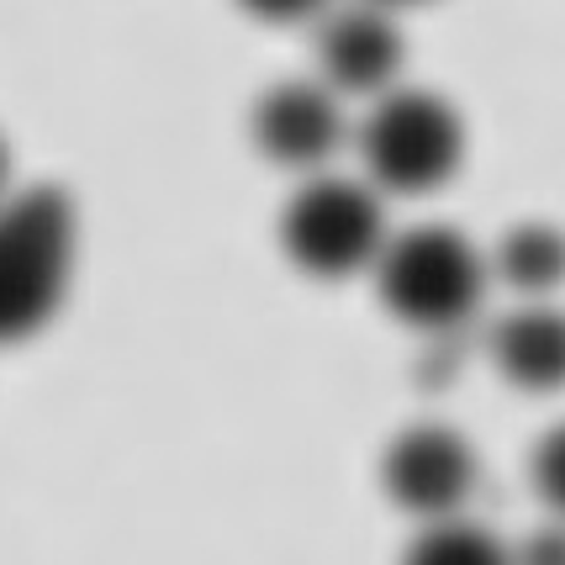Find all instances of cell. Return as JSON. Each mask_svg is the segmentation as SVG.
I'll use <instances>...</instances> for the list:
<instances>
[{
	"mask_svg": "<svg viewBox=\"0 0 565 565\" xmlns=\"http://www.w3.org/2000/svg\"><path fill=\"white\" fill-rule=\"evenodd\" d=\"M386 244L392 227H386L381 191L370 180L312 174L280 212V248L312 280H349L365 270L375 275Z\"/></svg>",
	"mask_w": 565,
	"mask_h": 565,
	"instance_id": "obj_3",
	"label": "cell"
},
{
	"mask_svg": "<svg viewBox=\"0 0 565 565\" xmlns=\"http://www.w3.org/2000/svg\"><path fill=\"white\" fill-rule=\"evenodd\" d=\"M344 138V100L322 79H280L254 100V148L280 170L322 174Z\"/></svg>",
	"mask_w": 565,
	"mask_h": 565,
	"instance_id": "obj_6",
	"label": "cell"
},
{
	"mask_svg": "<svg viewBox=\"0 0 565 565\" xmlns=\"http://www.w3.org/2000/svg\"><path fill=\"white\" fill-rule=\"evenodd\" d=\"M248 17H259V22H307V17H318V11H328V0H238Z\"/></svg>",
	"mask_w": 565,
	"mask_h": 565,
	"instance_id": "obj_13",
	"label": "cell"
},
{
	"mask_svg": "<svg viewBox=\"0 0 565 565\" xmlns=\"http://www.w3.org/2000/svg\"><path fill=\"white\" fill-rule=\"evenodd\" d=\"M487 354L518 392L565 386V312L550 301H523L487 328Z\"/></svg>",
	"mask_w": 565,
	"mask_h": 565,
	"instance_id": "obj_8",
	"label": "cell"
},
{
	"mask_svg": "<svg viewBox=\"0 0 565 565\" xmlns=\"http://www.w3.org/2000/svg\"><path fill=\"white\" fill-rule=\"evenodd\" d=\"M79 217L70 191L26 185L0 201V349L43 333L74 280Z\"/></svg>",
	"mask_w": 565,
	"mask_h": 565,
	"instance_id": "obj_1",
	"label": "cell"
},
{
	"mask_svg": "<svg viewBox=\"0 0 565 565\" xmlns=\"http://www.w3.org/2000/svg\"><path fill=\"white\" fill-rule=\"evenodd\" d=\"M402 565H513V544H502L492 529L470 518H444V523H423Z\"/></svg>",
	"mask_w": 565,
	"mask_h": 565,
	"instance_id": "obj_10",
	"label": "cell"
},
{
	"mask_svg": "<svg viewBox=\"0 0 565 565\" xmlns=\"http://www.w3.org/2000/svg\"><path fill=\"white\" fill-rule=\"evenodd\" d=\"M492 275L502 286H513L518 296L540 301L565 280V233L550 222H518L508 227L492 248Z\"/></svg>",
	"mask_w": 565,
	"mask_h": 565,
	"instance_id": "obj_9",
	"label": "cell"
},
{
	"mask_svg": "<svg viewBox=\"0 0 565 565\" xmlns=\"http://www.w3.org/2000/svg\"><path fill=\"white\" fill-rule=\"evenodd\" d=\"M529 481H534L540 502L550 508V518H565V423H555V428L534 444V455H529Z\"/></svg>",
	"mask_w": 565,
	"mask_h": 565,
	"instance_id": "obj_11",
	"label": "cell"
},
{
	"mask_svg": "<svg viewBox=\"0 0 565 565\" xmlns=\"http://www.w3.org/2000/svg\"><path fill=\"white\" fill-rule=\"evenodd\" d=\"M487 280H492L487 254L466 233L439 227V222L392 233V244L375 265V291L386 301V312L418 328L423 339L466 333L481 312Z\"/></svg>",
	"mask_w": 565,
	"mask_h": 565,
	"instance_id": "obj_2",
	"label": "cell"
},
{
	"mask_svg": "<svg viewBox=\"0 0 565 565\" xmlns=\"http://www.w3.org/2000/svg\"><path fill=\"white\" fill-rule=\"evenodd\" d=\"M360 159L375 191H439L466 159V122L434 90H386L360 122Z\"/></svg>",
	"mask_w": 565,
	"mask_h": 565,
	"instance_id": "obj_4",
	"label": "cell"
},
{
	"mask_svg": "<svg viewBox=\"0 0 565 565\" xmlns=\"http://www.w3.org/2000/svg\"><path fill=\"white\" fill-rule=\"evenodd\" d=\"M6 185H11V153H6V138H0V201L11 196Z\"/></svg>",
	"mask_w": 565,
	"mask_h": 565,
	"instance_id": "obj_14",
	"label": "cell"
},
{
	"mask_svg": "<svg viewBox=\"0 0 565 565\" xmlns=\"http://www.w3.org/2000/svg\"><path fill=\"white\" fill-rule=\"evenodd\" d=\"M402 32H396L392 11L386 6H344V11H328L318 26V70L322 85L339 90V96H386L396 90V74H402Z\"/></svg>",
	"mask_w": 565,
	"mask_h": 565,
	"instance_id": "obj_7",
	"label": "cell"
},
{
	"mask_svg": "<svg viewBox=\"0 0 565 565\" xmlns=\"http://www.w3.org/2000/svg\"><path fill=\"white\" fill-rule=\"evenodd\" d=\"M381 487L396 508L418 523L466 518L476 492V449L460 428L444 423H413L402 428L381 455Z\"/></svg>",
	"mask_w": 565,
	"mask_h": 565,
	"instance_id": "obj_5",
	"label": "cell"
},
{
	"mask_svg": "<svg viewBox=\"0 0 565 565\" xmlns=\"http://www.w3.org/2000/svg\"><path fill=\"white\" fill-rule=\"evenodd\" d=\"M513 565H565V518H544L513 544Z\"/></svg>",
	"mask_w": 565,
	"mask_h": 565,
	"instance_id": "obj_12",
	"label": "cell"
},
{
	"mask_svg": "<svg viewBox=\"0 0 565 565\" xmlns=\"http://www.w3.org/2000/svg\"><path fill=\"white\" fill-rule=\"evenodd\" d=\"M370 6H386L392 11V6H418V0H370Z\"/></svg>",
	"mask_w": 565,
	"mask_h": 565,
	"instance_id": "obj_15",
	"label": "cell"
}]
</instances>
